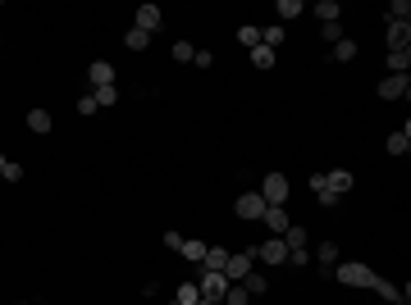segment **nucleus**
Listing matches in <instances>:
<instances>
[{
    "label": "nucleus",
    "mask_w": 411,
    "mask_h": 305,
    "mask_svg": "<svg viewBox=\"0 0 411 305\" xmlns=\"http://www.w3.org/2000/svg\"><path fill=\"white\" fill-rule=\"evenodd\" d=\"M370 292H375V296H379V301H402V292H398V287H393V282H388V278H379V273H375V282H370Z\"/></svg>",
    "instance_id": "obj_24"
},
{
    "label": "nucleus",
    "mask_w": 411,
    "mask_h": 305,
    "mask_svg": "<svg viewBox=\"0 0 411 305\" xmlns=\"http://www.w3.org/2000/svg\"><path fill=\"white\" fill-rule=\"evenodd\" d=\"M238 287H243V292L252 296V301H260V296L270 292V278H265V273H256V269H252V273H247V278L238 282Z\"/></svg>",
    "instance_id": "obj_11"
},
{
    "label": "nucleus",
    "mask_w": 411,
    "mask_h": 305,
    "mask_svg": "<svg viewBox=\"0 0 411 305\" xmlns=\"http://www.w3.org/2000/svg\"><path fill=\"white\" fill-rule=\"evenodd\" d=\"M124 46H129V51H146V46H151V32H142V27H129Z\"/></svg>",
    "instance_id": "obj_27"
},
{
    "label": "nucleus",
    "mask_w": 411,
    "mask_h": 305,
    "mask_svg": "<svg viewBox=\"0 0 411 305\" xmlns=\"http://www.w3.org/2000/svg\"><path fill=\"white\" fill-rule=\"evenodd\" d=\"M27 127H32L37 137H46V132H51V127H55L51 110H27Z\"/></svg>",
    "instance_id": "obj_19"
},
{
    "label": "nucleus",
    "mask_w": 411,
    "mask_h": 305,
    "mask_svg": "<svg viewBox=\"0 0 411 305\" xmlns=\"http://www.w3.org/2000/svg\"><path fill=\"white\" fill-rule=\"evenodd\" d=\"M197 287H201V296H224L229 292V278H224V273H210V269H197Z\"/></svg>",
    "instance_id": "obj_7"
},
{
    "label": "nucleus",
    "mask_w": 411,
    "mask_h": 305,
    "mask_svg": "<svg viewBox=\"0 0 411 305\" xmlns=\"http://www.w3.org/2000/svg\"><path fill=\"white\" fill-rule=\"evenodd\" d=\"M224 265H229V251H224V246H206L201 269H210V273H224Z\"/></svg>",
    "instance_id": "obj_18"
},
{
    "label": "nucleus",
    "mask_w": 411,
    "mask_h": 305,
    "mask_svg": "<svg viewBox=\"0 0 411 305\" xmlns=\"http://www.w3.org/2000/svg\"><path fill=\"white\" fill-rule=\"evenodd\" d=\"M411 46V23H388V51H407Z\"/></svg>",
    "instance_id": "obj_13"
},
{
    "label": "nucleus",
    "mask_w": 411,
    "mask_h": 305,
    "mask_svg": "<svg viewBox=\"0 0 411 305\" xmlns=\"http://www.w3.org/2000/svg\"><path fill=\"white\" fill-rule=\"evenodd\" d=\"M169 55H174V60H179V64H192L197 46H192V41H174V46H169Z\"/></svg>",
    "instance_id": "obj_30"
},
{
    "label": "nucleus",
    "mask_w": 411,
    "mask_h": 305,
    "mask_svg": "<svg viewBox=\"0 0 411 305\" xmlns=\"http://www.w3.org/2000/svg\"><path fill=\"white\" fill-rule=\"evenodd\" d=\"M411 19V0H393L388 5V23H407Z\"/></svg>",
    "instance_id": "obj_29"
},
{
    "label": "nucleus",
    "mask_w": 411,
    "mask_h": 305,
    "mask_svg": "<svg viewBox=\"0 0 411 305\" xmlns=\"http://www.w3.org/2000/svg\"><path fill=\"white\" fill-rule=\"evenodd\" d=\"M288 260H293V269H307V265H311V246H297V251H288Z\"/></svg>",
    "instance_id": "obj_35"
},
{
    "label": "nucleus",
    "mask_w": 411,
    "mask_h": 305,
    "mask_svg": "<svg viewBox=\"0 0 411 305\" xmlns=\"http://www.w3.org/2000/svg\"><path fill=\"white\" fill-rule=\"evenodd\" d=\"M283 246H288V251H297V246H311V232L297 228V223H288V228H283Z\"/></svg>",
    "instance_id": "obj_20"
},
{
    "label": "nucleus",
    "mask_w": 411,
    "mask_h": 305,
    "mask_svg": "<svg viewBox=\"0 0 411 305\" xmlns=\"http://www.w3.org/2000/svg\"><path fill=\"white\" fill-rule=\"evenodd\" d=\"M197 305H219V301H215V296H201V301H197Z\"/></svg>",
    "instance_id": "obj_38"
},
{
    "label": "nucleus",
    "mask_w": 411,
    "mask_h": 305,
    "mask_svg": "<svg viewBox=\"0 0 411 305\" xmlns=\"http://www.w3.org/2000/svg\"><path fill=\"white\" fill-rule=\"evenodd\" d=\"M179 255L188 260V265H201V260H206V242H201V237H183Z\"/></svg>",
    "instance_id": "obj_14"
},
{
    "label": "nucleus",
    "mask_w": 411,
    "mask_h": 305,
    "mask_svg": "<svg viewBox=\"0 0 411 305\" xmlns=\"http://www.w3.org/2000/svg\"><path fill=\"white\" fill-rule=\"evenodd\" d=\"M91 96H96V110H101V105H115L119 101V87H101V91H91Z\"/></svg>",
    "instance_id": "obj_34"
},
{
    "label": "nucleus",
    "mask_w": 411,
    "mask_h": 305,
    "mask_svg": "<svg viewBox=\"0 0 411 305\" xmlns=\"http://www.w3.org/2000/svg\"><path fill=\"white\" fill-rule=\"evenodd\" d=\"M252 64H256L260 73H265V69H274V51H270V46H256V51H252Z\"/></svg>",
    "instance_id": "obj_32"
},
{
    "label": "nucleus",
    "mask_w": 411,
    "mask_h": 305,
    "mask_svg": "<svg viewBox=\"0 0 411 305\" xmlns=\"http://www.w3.org/2000/svg\"><path fill=\"white\" fill-rule=\"evenodd\" d=\"M260 46H270V51H279V46H283V23L260 27Z\"/></svg>",
    "instance_id": "obj_25"
},
{
    "label": "nucleus",
    "mask_w": 411,
    "mask_h": 305,
    "mask_svg": "<svg viewBox=\"0 0 411 305\" xmlns=\"http://www.w3.org/2000/svg\"><path fill=\"white\" fill-rule=\"evenodd\" d=\"M160 23H165V14H160V5H142V10H137V27H142V32H155Z\"/></svg>",
    "instance_id": "obj_12"
},
{
    "label": "nucleus",
    "mask_w": 411,
    "mask_h": 305,
    "mask_svg": "<svg viewBox=\"0 0 411 305\" xmlns=\"http://www.w3.org/2000/svg\"><path fill=\"white\" fill-rule=\"evenodd\" d=\"M329 273H334L343 287H370V282H375V269H366L361 260H338Z\"/></svg>",
    "instance_id": "obj_1"
},
{
    "label": "nucleus",
    "mask_w": 411,
    "mask_h": 305,
    "mask_svg": "<svg viewBox=\"0 0 411 305\" xmlns=\"http://www.w3.org/2000/svg\"><path fill=\"white\" fill-rule=\"evenodd\" d=\"M260 223H265V228H270L274 237H283V228H288L293 219H288V210H283V205H265V215H260Z\"/></svg>",
    "instance_id": "obj_8"
},
{
    "label": "nucleus",
    "mask_w": 411,
    "mask_h": 305,
    "mask_svg": "<svg viewBox=\"0 0 411 305\" xmlns=\"http://www.w3.org/2000/svg\"><path fill=\"white\" fill-rule=\"evenodd\" d=\"M357 51H361V46H357V41H352V37H343V41H338V46H329V55H334L338 64H352V60H357Z\"/></svg>",
    "instance_id": "obj_21"
},
{
    "label": "nucleus",
    "mask_w": 411,
    "mask_h": 305,
    "mask_svg": "<svg viewBox=\"0 0 411 305\" xmlns=\"http://www.w3.org/2000/svg\"><path fill=\"white\" fill-rule=\"evenodd\" d=\"M219 305H224V301H219Z\"/></svg>",
    "instance_id": "obj_41"
},
{
    "label": "nucleus",
    "mask_w": 411,
    "mask_h": 305,
    "mask_svg": "<svg viewBox=\"0 0 411 305\" xmlns=\"http://www.w3.org/2000/svg\"><path fill=\"white\" fill-rule=\"evenodd\" d=\"M384 305H398V301H384Z\"/></svg>",
    "instance_id": "obj_39"
},
{
    "label": "nucleus",
    "mask_w": 411,
    "mask_h": 305,
    "mask_svg": "<svg viewBox=\"0 0 411 305\" xmlns=\"http://www.w3.org/2000/svg\"><path fill=\"white\" fill-rule=\"evenodd\" d=\"M311 260H320L324 269H334L338 260H343V251H338V242H320L315 251H311Z\"/></svg>",
    "instance_id": "obj_15"
},
{
    "label": "nucleus",
    "mask_w": 411,
    "mask_h": 305,
    "mask_svg": "<svg viewBox=\"0 0 411 305\" xmlns=\"http://www.w3.org/2000/svg\"><path fill=\"white\" fill-rule=\"evenodd\" d=\"M256 269V260H252V251H229V265H224V278L229 282H243L247 273Z\"/></svg>",
    "instance_id": "obj_6"
},
{
    "label": "nucleus",
    "mask_w": 411,
    "mask_h": 305,
    "mask_svg": "<svg viewBox=\"0 0 411 305\" xmlns=\"http://www.w3.org/2000/svg\"><path fill=\"white\" fill-rule=\"evenodd\" d=\"M375 91H379V101H402V96H411V77L407 73H388Z\"/></svg>",
    "instance_id": "obj_5"
},
{
    "label": "nucleus",
    "mask_w": 411,
    "mask_h": 305,
    "mask_svg": "<svg viewBox=\"0 0 411 305\" xmlns=\"http://www.w3.org/2000/svg\"><path fill=\"white\" fill-rule=\"evenodd\" d=\"M252 260H260V265H288V246H283V237H265L252 251Z\"/></svg>",
    "instance_id": "obj_4"
},
{
    "label": "nucleus",
    "mask_w": 411,
    "mask_h": 305,
    "mask_svg": "<svg viewBox=\"0 0 411 305\" xmlns=\"http://www.w3.org/2000/svg\"><path fill=\"white\" fill-rule=\"evenodd\" d=\"M201 301V287H197V278H183L179 292H174V305H197Z\"/></svg>",
    "instance_id": "obj_17"
},
{
    "label": "nucleus",
    "mask_w": 411,
    "mask_h": 305,
    "mask_svg": "<svg viewBox=\"0 0 411 305\" xmlns=\"http://www.w3.org/2000/svg\"><path fill=\"white\" fill-rule=\"evenodd\" d=\"M238 41H243V46H252V51H256V46H260V27H252V23H247V27H238Z\"/></svg>",
    "instance_id": "obj_33"
},
{
    "label": "nucleus",
    "mask_w": 411,
    "mask_h": 305,
    "mask_svg": "<svg viewBox=\"0 0 411 305\" xmlns=\"http://www.w3.org/2000/svg\"><path fill=\"white\" fill-rule=\"evenodd\" d=\"M260 196H265V205H288V201H293V182H288V173H265Z\"/></svg>",
    "instance_id": "obj_2"
},
{
    "label": "nucleus",
    "mask_w": 411,
    "mask_h": 305,
    "mask_svg": "<svg viewBox=\"0 0 411 305\" xmlns=\"http://www.w3.org/2000/svg\"><path fill=\"white\" fill-rule=\"evenodd\" d=\"M233 215L247 219V223H252V219L260 223V215H265V196H260V191H243V196L233 201Z\"/></svg>",
    "instance_id": "obj_3"
},
{
    "label": "nucleus",
    "mask_w": 411,
    "mask_h": 305,
    "mask_svg": "<svg viewBox=\"0 0 411 305\" xmlns=\"http://www.w3.org/2000/svg\"><path fill=\"white\" fill-rule=\"evenodd\" d=\"M87 82H91V87H96V91H101V87H115V64L96 60V64H91V69H87Z\"/></svg>",
    "instance_id": "obj_10"
},
{
    "label": "nucleus",
    "mask_w": 411,
    "mask_h": 305,
    "mask_svg": "<svg viewBox=\"0 0 411 305\" xmlns=\"http://www.w3.org/2000/svg\"><path fill=\"white\" fill-rule=\"evenodd\" d=\"M411 69V51H388V73H407Z\"/></svg>",
    "instance_id": "obj_28"
},
{
    "label": "nucleus",
    "mask_w": 411,
    "mask_h": 305,
    "mask_svg": "<svg viewBox=\"0 0 411 305\" xmlns=\"http://www.w3.org/2000/svg\"><path fill=\"white\" fill-rule=\"evenodd\" d=\"M192 64H197V69H210V64H215V55H210V51H197Z\"/></svg>",
    "instance_id": "obj_37"
},
{
    "label": "nucleus",
    "mask_w": 411,
    "mask_h": 305,
    "mask_svg": "<svg viewBox=\"0 0 411 305\" xmlns=\"http://www.w3.org/2000/svg\"><path fill=\"white\" fill-rule=\"evenodd\" d=\"M274 14H279V23H293L297 14H307V5H302V0H279V5H274Z\"/></svg>",
    "instance_id": "obj_23"
},
{
    "label": "nucleus",
    "mask_w": 411,
    "mask_h": 305,
    "mask_svg": "<svg viewBox=\"0 0 411 305\" xmlns=\"http://www.w3.org/2000/svg\"><path fill=\"white\" fill-rule=\"evenodd\" d=\"M0 178H5V182H23V164H19V160H5V155H0Z\"/></svg>",
    "instance_id": "obj_26"
},
{
    "label": "nucleus",
    "mask_w": 411,
    "mask_h": 305,
    "mask_svg": "<svg viewBox=\"0 0 411 305\" xmlns=\"http://www.w3.org/2000/svg\"><path fill=\"white\" fill-rule=\"evenodd\" d=\"M320 37H324V46H338L347 32H343V23H320Z\"/></svg>",
    "instance_id": "obj_31"
},
{
    "label": "nucleus",
    "mask_w": 411,
    "mask_h": 305,
    "mask_svg": "<svg viewBox=\"0 0 411 305\" xmlns=\"http://www.w3.org/2000/svg\"><path fill=\"white\" fill-rule=\"evenodd\" d=\"M411 151V127L402 123L398 132H393V137H388V155H407Z\"/></svg>",
    "instance_id": "obj_22"
},
{
    "label": "nucleus",
    "mask_w": 411,
    "mask_h": 305,
    "mask_svg": "<svg viewBox=\"0 0 411 305\" xmlns=\"http://www.w3.org/2000/svg\"><path fill=\"white\" fill-rule=\"evenodd\" d=\"M352 173H347V169H329V173H324V191H329V196H343V191H352Z\"/></svg>",
    "instance_id": "obj_9"
},
{
    "label": "nucleus",
    "mask_w": 411,
    "mask_h": 305,
    "mask_svg": "<svg viewBox=\"0 0 411 305\" xmlns=\"http://www.w3.org/2000/svg\"><path fill=\"white\" fill-rule=\"evenodd\" d=\"M311 14H315L320 23H338V14H343V5H338V0H315V5H311Z\"/></svg>",
    "instance_id": "obj_16"
},
{
    "label": "nucleus",
    "mask_w": 411,
    "mask_h": 305,
    "mask_svg": "<svg viewBox=\"0 0 411 305\" xmlns=\"http://www.w3.org/2000/svg\"><path fill=\"white\" fill-rule=\"evenodd\" d=\"M247 305H256V301H247Z\"/></svg>",
    "instance_id": "obj_40"
},
{
    "label": "nucleus",
    "mask_w": 411,
    "mask_h": 305,
    "mask_svg": "<svg viewBox=\"0 0 411 305\" xmlns=\"http://www.w3.org/2000/svg\"><path fill=\"white\" fill-rule=\"evenodd\" d=\"M78 114H82V119L96 114V96H91V91H87V96H78Z\"/></svg>",
    "instance_id": "obj_36"
}]
</instances>
